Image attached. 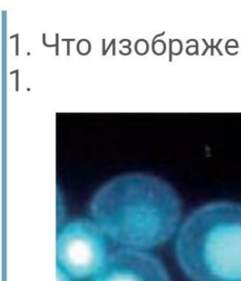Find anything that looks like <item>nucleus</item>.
Instances as JSON below:
<instances>
[{"label": "nucleus", "instance_id": "obj_1", "mask_svg": "<svg viewBox=\"0 0 241 281\" xmlns=\"http://www.w3.org/2000/svg\"><path fill=\"white\" fill-rule=\"evenodd\" d=\"M94 222L106 236L126 248H152L168 241L181 219L182 206L169 185L151 177L115 181L95 195Z\"/></svg>", "mask_w": 241, "mask_h": 281}, {"label": "nucleus", "instance_id": "obj_5", "mask_svg": "<svg viewBox=\"0 0 241 281\" xmlns=\"http://www.w3.org/2000/svg\"><path fill=\"white\" fill-rule=\"evenodd\" d=\"M58 281H70V276L60 269L58 270Z\"/></svg>", "mask_w": 241, "mask_h": 281}, {"label": "nucleus", "instance_id": "obj_2", "mask_svg": "<svg viewBox=\"0 0 241 281\" xmlns=\"http://www.w3.org/2000/svg\"><path fill=\"white\" fill-rule=\"evenodd\" d=\"M175 249L193 281H241V204L214 202L196 210L180 227Z\"/></svg>", "mask_w": 241, "mask_h": 281}, {"label": "nucleus", "instance_id": "obj_4", "mask_svg": "<svg viewBox=\"0 0 241 281\" xmlns=\"http://www.w3.org/2000/svg\"><path fill=\"white\" fill-rule=\"evenodd\" d=\"M94 281H169L162 262L144 251L124 248L108 256Z\"/></svg>", "mask_w": 241, "mask_h": 281}, {"label": "nucleus", "instance_id": "obj_3", "mask_svg": "<svg viewBox=\"0 0 241 281\" xmlns=\"http://www.w3.org/2000/svg\"><path fill=\"white\" fill-rule=\"evenodd\" d=\"M105 237L94 222L78 219L69 223L57 241L60 269L75 279L95 276L108 257Z\"/></svg>", "mask_w": 241, "mask_h": 281}]
</instances>
